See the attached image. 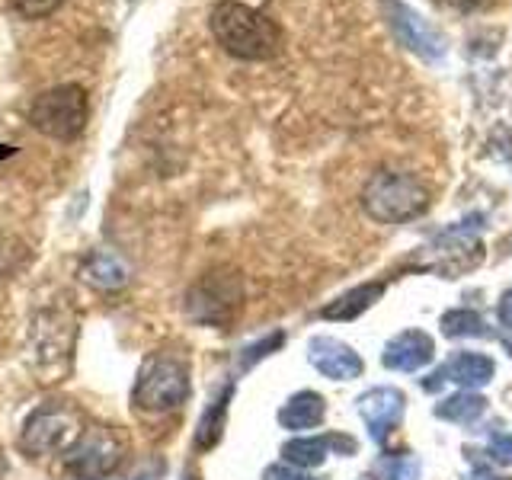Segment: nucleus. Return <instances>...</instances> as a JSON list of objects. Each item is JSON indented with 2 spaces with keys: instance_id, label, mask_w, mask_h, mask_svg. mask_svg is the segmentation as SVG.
Here are the masks:
<instances>
[{
  "instance_id": "f257e3e1",
  "label": "nucleus",
  "mask_w": 512,
  "mask_h": 480,
  "mask_svg": "<svg viewBox=\"0 0 512 480\" xmlns=\"http://www.w3.org/2000/svg\"><path fill=\"white\" fill-rule=\"evenodd\" d=\"M215 42L240 61H269L282 48V29L276 20L240 0H218L208 16Z\"/></svg>"
},
{
  "instance_id": "f03ea898",
  "label": "nucleus",
  "mask_w": 512,
  "mask_h": 480,
  "mask_svg": "<svg viewBox=\"0 0 512 480\" xmlns=\"http://www.w3.org/2000/svg\"><path fill=\"white\" fill-rule=\"evenodd\" d=\"M429 208V189L420 176L381 170L362 186V212L381 224H404Z\"/></svg>"
},
{
  "instance_id": "7ed1b4c3",
  "label": "nucleus",
  "mask_w": 512,
  "mask_h": 480,
  "mask_svg": "<svg viewBox=\"0 0 512 480\" xmlns=\"http://www.w3.org/2000/svg\"><path fill=\"white\" fill-rule=\"evenodd\" d=\"M90 119L87 90L80 84H58L42 90L29 106V125L55 141H74L84 135Z\"/></svg>"
},
{
  "instance_id": "20e7f679",
  "label": "nucleus",
  "mask_w": 512,
  "mask_h": 480,
  "mask_svg": "<svg viewBox=\"0 0 512 480\" xmlns=\"http://www.w3.org/2000/svg\"><path fill=\"white\" fill-rule=\"evenodd\" d=\"M189 397V368L183 359L157 352L141 365L132 400L144 413H167L176 410Z\"/></svg>"
},
{
  "instance_id": "39448f33",
  "label": "nucleus",
  "mask_w": 512,
  "mask_h": 480,
  "mask_svg": "<svg viewBox=\"0 0 512 480\" xmlns=\"http://www.w3.org/2000/svg\"><path fill=\"white\" fill-rule=\"evenodd\" d=\"M125 458V439L116 426H87L64 452V468L80 480H106Z\"/></svg>"
},
{
  "instance_id": "423d86ee",
  "label": "nucleus",
  "mask_w": 512,
  "mask_h": 480,
  "mask_svg": "<svg viewBox=\"0 0 512 480\" xmlns=\"http://www.w3.org/2000/svg\"><path fill=\"white\" fill-rule=\"evenodd\" d=\"M484 228V215H471L458 224H452L448 231H442L429 244V269H439L445 276H461V272L474 269L484 260V244L477 240V231Z\"/></svg>"
},
{
  "instance_id": "0eeeda50",
  "label": "nucleus",
  "mask_w": 512,
  "mask_h": 480,
  "mask_svg": "<svg viewBox=\"0 0 512 480\" xmlns=\"http://www.w3.org/2000/svg\"><path fill=\"white\" fill-rule=\"evenodd\" d=\"M80 432H84V423H80L77 410L52 404V407L36 410L26 420L23 448L29 455H55V452L64 455Z\"/></svg>"
},
{
  "instance_id": "6e6552de",
  "label": "nucleus",
  "mask_w": 512,
  "mask_h": 480,
  "mask_svg": "<svg viewBox=\"0 0 512 480\" xmlns=\"http://www.w3.org/2000/svg\"><path fill=\"white\" fill-rule=\"evenodd\" d=\"M381 13L388 20L391 32L407 52L420 55L423 61H439L445 55V39L436 26H429L413 7L400 4V0H381Z\"/></svg>"
},
{
  "instance_id": "1a4fd4ad",
  "label": "nucleus",
  "mask_w": 512,
  "mask_h": 480,
  "mask_svg": "<svg viewBox=\"0 0 512 480\" xmlns=\"http://www.w3.org/2000/svg\"><path fill=\"white\" fill-rule=\"evenodd\" d=\"M186 308H189L192 317L199 320V324H212V327L231 324V317L240 308V282L234 276L212 272V276H205L189 292Z\"/></svg>"
},
{
  "instance_id": "9d476101",
  "label": "nucleus",
  "mask_w": 512,
  "mask_h": 480,
  "mask_svg": "<svg viewBox=\"0 0 512 480\" xmlns=\"http://www.w3.org/2000/svg\"><path fill=\"white\" fill-rule=\"evenodd\" d=\"M356 407L368 426V436H372L378 445H384L391 439V432L400 426V420H404L407 397L397 388H372L356 400Z\"/></svg>"
},
{
  "instance_id": "9b49d317",
  "label": "nucleus",
  "mask_w": 512,
  "mask_h": 480,
  "mask_svg": "<svg viewBox=\"0 0 512 480\" xmlns=\"http://www.w3.org/2000/svg\"><path fill=\"white\" fill-rule=\"evenodd\" d=\"M493 372H496V365L484 352H458V356L445 362V368H439L429 381L423 378L420 384H423V391H439L442 381H452L458 388H487L493 381Z\"/></svg>"
},
{
  "instance_id": "f8f14e48",
  "label": "nucleus",
  "mask_w": 512,
  "mask_h": 480,
  "mask_svg": "<svg viewBox=\"0 0 512 480\" xmlns=\"http://www.w3.org/2000/svg\"><path fill=\"white\" fill-rule=\"evenodd\" d=\"M308 359L324 378L333 381H349L362 375V356L352 346L333 340V336H314L308 346Z\"/></svg>"
},
{
  "instance_id": "ddd939ff",
  "label": "nucleus",
  "mask_w": 512,
  "mask_h": 480,
  "mask_svg": "<svg viewBox=\"0 0 512 480\" xmlns=\"http://www.w3.org/2000/svg\"><path fill=\"white\" fill-rule=\"evenodd\" d=\"M436 356V343L432 336L423 330H404L397 333L394 340H388L381 352V362L391 368V372H420L423 365L432 362Z\"/></svg>"
},
{
  "instance_id": "4468645a",
  "label": "nucleus",
  "mask_w": 512,
  "mask_h": 480,
  "mask_svg": "<svg viewBox=\"0 0 512 480\" xmlns=\"http://www.w3.org/2000/svg\"><path fill=\"white\" fill-rule=\"evenodd\" d=\"M336 448V452L352 455L356 452V439L349 436H308V439H292L282 445V455L288 464H298V468H317L324 464L327 452Z\"/></svg>"
},
{
  "instance_id": "2eb2a0df",
  "label": "nucleus",
  "mask_w": 512,
  "mask_h": 480,
  "mask_svg": "<svg viewBox=\"0 0 512 480\" xmlns=\"http://www.w3.org/2000/svg\"><path fill=\"white\" fill-rule=\"evenodd\" d=\"M324 413H327V400L314 394V391H301L295 394L288 404L279 410V423L285 429H314L324 423Z\"/></svg>"
},
{
  "instance_id": "dca6fc26",
  "label": "nucleus",
  "mask_w": 512,
  "mask_h": 480,
  "mask_svg": "<svg viewBox=\"0 0 512 480\" xmlns=\"http://www.w3.org/2000/svg\"><path fill=\"white\" fill-rule=\"evenodd\" d=\"M80 279H87L93 288H103V292H112V288H122L128 282V266L119 260L116 253L109 250H96L90 260L80 266Z\"/></svg>"
},
{
  "instance_id": "f3484780",
  "label": "nucleus",
  "mask_w": 512,
  "mask_h": 480,
  "mask_svg": "<svg viewBox=\"0 0 512 480\" xmlns=\"http://www.w3.org/2000/svg\"><path fill=\"white\" fill-rule=\"evenodd\" d=\"M384 295V282H365L359 288H352V292L340 295L333 304H327L324 311H320V317L327 320H356L359 314H365L372 304Z\"/></svg>"
},
{
  "instance_id": "a211bd4d",
  "label": "nucleus",
  "mask_w": 512,
  "mask_h": 480,
  "mask_svg": "<svg viewBox=\"0 0 512 480\" xmlns=\"http://www.w3.org/2000/svg\"><path fill=\"white\" fill-rule=\"evenodd\" d=\"M487 410V400L480 394H455V397H445L442 404L436 407V416L439 420H448V423H458V426H471L477 423L480 416Z\"/></svg>"
},
{
  "instance_id": "6ab92c4d",
  "label": "nucleus",
  "mask_w": 512,
  "mask_h": 480,
  "mask_svg": "<svg viewBox=\"0 0 512 480\" xmlns=\"http://www.w3.org/2000/svg\"><path fill=\"white\" fill-rule=\"evenodd\" d=\"M375 480H420V458L416 455H381L372 468Z\"/></svg>"
},
{
  "instance_id": "aec40b11",
  "label": "nucleus",
  "mask_w": 512,
  "mask_h": 480,
  "mask_svg": "<svg viewBox=\"0 0 512 480\" xmlns=\"http://www.w3.org/2000/svg\"><path fill=\"white\" fill-rule=\"evenodd\" d=\"M442 333L452 336V340H461V336H490L484 317L477 311H448L442 314Z\"/></svg>"
},
{
  "instance_id": "412c9836",
  "label": "nucleus",
  "mask_w": 512,
  "mask_h": 480,
  "mask_svg": "<svg viewBox=\"0 0 512 480\" xmlns=\"http://www.w3.org/2000/svg\"><path fill=\"white\" fill-rule=\"evenodd\" d=\"M228 397L231 391H224V397L218 400V404L205 413V420L199 426V445L208 448V445H215L221 439V426H224V413H228Z\"/></svg>"
},
{
  "instance_id": "4be33fe9",
  "label": "nucleus",
  "mask_w": 512,
  "mask_h": 480,
  "mask_svg": "<svg viewBox=\"0 0 512 480\" xmlns=\"http://www.w3.org/2000/svg\"><path fill=\"white\" fill-rule=\"evenodd\" d=\"M64 0H10V10L16 16H23V20H45V16H52Z\"/></svg>"
},
{
  "instance_id": "5701e85b",
  "label": "nucleus",
  "mask_w": 512,
  "mask_h": 480,
  "mask_svg": "<svg viewBox=\"0 0 512 480\" xmlns=\"http://www.w3.org/2000/svg\"><path fill=\"white\" fill-rule=\"evenodd\" d=\"M490 455L500 464H512V436L509 432H493L490 436Z\"/></svg>"
},
{
  "instance_id": "b1692460",
  "label": "nucleus",
  "mask_w": 512,
  "mask_h": 480,
  "mask_svg": "<svg viewBox=\"0 0 512 480\" xmlns=\"http://www.w3.org/2000/svg\"><path fill=\"white\" fill-rule=\"evenodd\" d=\"M448 7H455L458 13H484L496 7V0H445Z\"/></svg>"
},
{
  "instance_id": "393cba45",
  "label": "nucleus",
  "mask_w": 512,
  "mask_h": 480,
  "mask_svg": "<svg viewBox=\"0 0 512 480\" xmlns=\"http://www.w3.org/2000/svg\"><path fill=\"white\" fill-rule=\"evenodd\" d=\"M263 480H314V477L301 474V471H295V468H285V464H276V468H269V471L263 474Z\"/></svg>"
},
{
  "instance_id": "a878e982",
  "label": "nucleus",
  "mask_w": 512,
  "mask_h": 480,
  "mask_svg": "<svg viewBox=\"0 0 512 480\" xmlns=\"http://www.w3.org/2000/svg\"><path fill=\"white\" fill-rule=\"evenodd\" d=\"M500 324L506 327V330H512V292H503V298H500Z\"/></svg>"
},
{
  "instance_id": "bb28decb",
  "label": "nucleus",
  "mask_w": 512,
  "mask_h": 480,
  "mask_svg": "<svg viewBox=\"0 0 512 480\" xmlns=\"http://www.w3.org/2000/svg\"><path fill=\"white\" fill-rule=\"evenodd\" d=\"M471 480H512V477H503V474H493V471H487V468H477Z\"/></svg>"
},
{
  "instance_id": "cd10ccee",
  "label": "nucleus",
  "mask_w": 512,
  "mask_h": 480,
  "mask_svg": "<svg viewBox=\"0 0 512 480\" xmlns=\"http://www.w3.org/2000/svg\"><path fill=\"white\" fill-rule=\"evenodd\" d=\"M7 474V455H4V448H0V480H4Z\"/></svg>"
},
{
  "instance_id": "c85d7f7f",
  "label": "nucleus",
  "mask_w": 512,
  "mask_h": 480,
  "mask_svg": "<svg viewBox=\"0 0 512 480\" xmlns=\"http://www.w3.org/2000/svg\"><path fill=\"white\" fill-rule=\"evenodd\" d=\"M13 154V148H4V144H0V157H10Z\"/></svg>"
}]
</instances>
